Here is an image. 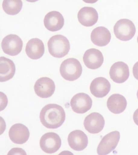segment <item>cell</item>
Wrapping results in <instances>:
<instances>
[{
  "label": "cell",
  "instance_id": "cell-1",
  "mask_svg": "<svg viewBox=\"0 0 138 155\" xmlns=\"http://www.w3.org/2000/svg\"><path fill=\"white\" fill-rule=\"evenodd\" d=\"M65 119L66 114L63 108L58 104H47L40 112V121L47 128H58L65 122Z\"/></svg>",
  "mask_w": 138,
  "mask_h": 155
},
{
  "label": "cell",
  "instance_id": "cell-2",
  "mask_svg": "<svg viewBox=\"0 0 138 155\" xmlns=\"http://www.w3.org/2000/svg\"><path fill=\"white\" fill-rule=\"evenodd\" d=\"M50 54L57 58H61L68 54L70 49V43L67 38L61 35L53 36L47 43Z\"/></svg>",
  "mask_w": 138,
  "mask_h": 155
},
{
  "label": "cell",
  "instance_id": "cell-3",
  "mask_svg": "<svg viewBox=\"0 0 138 155\" xmlns=\"http://www.w3.org/2000/svg\"><path fill=\"white\" fill-rule=\"evenodd\" d=\"M60 73L66 80L73 81L79 78L82 73V67L80 62L75 58L64 61L60 66Z\"/></svg>",
  "mask_w": 138,
  "mask_h": 155
},
{
  "label": "cell",
  "instance_id": "cell-4",
  "mask_svg": "<svg viewBox=\"0 0 138 155\" xmlns=\"http://www.w3.org/2000/svg\"><path fill=\"white\" fill-rule=\"evenodd\" d=\"M114 29L115 37L123 41L131 40L136 31L134 23L127 19H121L118 21L114 26Z\"/></svg>",
  "mask_w": 138,
  "mask_h": 155
},
{
  "label": "cell",
  "instance_id": "cell-5",
  "mask_svg": "<svg viewBox=\"0 0 138 155\" xmlns=\"http://www.w3.org/2000/svg\"><path fill=\"white\" fill-rule=\"evenodd\" d=\"M120 135L118 131H113L103 137L98 147L97 152L100 155H108L115 150L119 142Z\"/></svg>",
  "mask_w": 138,
  "mask_h": 155
},
{
  "label": "cell",
  "instance_id": "cell-6",
  "mask_svg": "<svg viewBox=\"0 0 138 155\" xmlns=\"http://www.w3.org/2000/svg\"><path fill=\"white\" fill-rule=\"evenodd\" d=\"M60 137L54 132H48L43 135L40 140L41 150L47 153H53L58 151L61 146Z\"/></svg>",
  "mask_w": 138,
  "mask_h": 155
},
{
  "label": "cell",
  "instance_id": "cell-7",
  "mask_svg": "<svg viewBox=\"0 0 138 155\" xmlns=\"http://www.w3.org/2000/svg\"><path fill=\"white\" fill-rule=\"evenodd\" d=\"M2 47L5 53L10 56H16L22 51L23 41L18 36L10 34L3 39Z\"/></svg>",
  "mask_w": 138,
  "mask_h": 155
},
{
  "label": "cell",
  "instance_id": "cell-8",
  "mask_svg": "<svg viewBox=\"0 0 138 155\" xmlns=\"http://www.w3.org/2000/svg\"><path fill=\"white\" fill-rule=\"evenodd\" d=\"M70 104L72 110L75 113L84 114L91 109L92 101L88 94L80 93L72 97Z\"/></svg>",
  "mask_w": 138,
  "mask_h": 155
},
{
  "label": "cell",
  "instance_id": "cell-9",
  "mask_svg": "<svg viewBox=\"0 0 138 155\" xmlns=\"http://www.w3.org/2000/svg\"><path fill=\"white\" fill-rule=\"evenodd\" d=\"M55 84L52 79L48 77L39 78L34 85V91L37 96L43 98L52 96L55 91Z\"/></svg>",
  "mask_w": 138,
  "mask_h": 155
},
{
  "label": "cell",
  "instance_id": "cell-10",
  "mask_svg": "<svg viewBox=\"0 0 138 155\" xmlns=\"http://www.w3.org/2000/svg\"><path fill=\"white\" fill-rule=\"evenodd\" d=\"M84 127L91 134L99 133L103 130L105 124L104 117L98 113H92L88 115L84 121Z\"/></svg>",
  "mask_w": 138,
  "mask_h": 155
},
{
  "label": "cell",
  "instance_id": "cell-11",
  "mask_svg": "<svg viewBox=\"0 0 138 155\" xmlns=\"http://www.w3.org/2000/svg\"><path fill=\"white\" fill-rule=\"evenodd\" d=\"M109 75L111 78L115 83H124L129 77V69L128 65L123 62L115 63L111 68Z\"/></svg>",
  "mask_w": 138,
  "mask_h": 155
},
{
  "label": "cell",
  "instance_id": "cell-12",
  "mask_svg": "<svg viewBox=\"0 0 138 155\" xmlns=\"http://www.w3.org/2000/svg\"><path fill=\"white\" fill-rule=\"evenodd\" d=\"M11 140L17 144H23L28 140L30 132L28 127L21 124H15L12 126L9 132Z\"/></svg>",
  "mask_w": 138,
  "mask_h": 155
},
{
  "label": "cell",
  "instance_id": "cell-13",
  "mask_svg": "<svg viewBox=\"0 0 138 155\" xmlns=\"http://www.w3.org/2000/svg\"><path fill=\"white\" fill-rule=\"evenodd\" d=\"M83 61L88 68L95 70L102 66L104 57L99 50L91 48L85 51L83 56Z\"/></svg>",
  "mask_w": 138,
  "mask_h": 155
},
{
  "label": "cell",
  "instance_id": "cell-14",
  "mask_svg": "<svg viewBox=\"0 0 138 155\" xmlns=\"http://www.w3.org/2000/svg\"><path fill=\"white\" fill-rule=\"evenodd\" d=\"M69 145L72 150L77 151H81L86 148L88 146L87 136L80 130L72 131L68 137Z\"/></svg>",
  "mask_w": 138,
  "mask_h": 155
},
{
  "label": "cell",
  "instance_id": "cell-15",
  "mask_svg": "<svg viewBox=\"0 0 138 155\" xmlns=\"http://www.w3.org/2000/svg\"><path fill=\"white\" fill-rule=\"evenodd\" d=\"M111 84L109 81L103 77L95 78L90 85L91 94L97 98H102L106 96L110 91Z\"/></svg>",
  "mask_w": 138,
  "mask_h": 155
},
{
  "label": "cell",
  "instance_id": "cell-16",
  "mask_svg": "<svg viewBox=\"0 0 138 155\" xmlns=\"http://www.w3.org/2000/svg\"><path fill=\"white\" fill-rule=\"evenodd\" d=\"M65 20L60 12L52 11L47 13L44 19V24L46 28L50 31L60 30L63 27Z\"/></svg>",
  "mask_w": 138,
  "mask_h": 155
},
{
  "label": "cell",
  "instance_id": "cell-17",
  "mask_svg": "<svg viewBox=\"0 0 138 155\" xmlns=\"http://www.w3.org/2000/svg\"><path fill=\"white\" fill-rule=\"evenodd\" d=\"M77 17L79 21L82 25L90 27L97 23L98 15L95 8L85 7L79 11Z\"/></svg>",
  "mask_w": 138,
  "mask_h": 155
},
{
  "label": "cell",
  "instance_id": "cell-18",
  "mask_svg": "<svg viewBox=\"0 0 138 155\" xmlns=\"http://www.w3.org/2000/svg\"><path fill=\"white\" fill-rule=\"evenodd\" d=\"M25 51L27 56L32 59H38L43 56L45 52L43 43L38 38H33L28 41Z\"/></svg>",
  "mask_w": 138,
  "mask_h": 155
},
{
  "label": "cell",
  "instance_id": "cell-19",
  "mask_svg": "<svg viewBox=\"0 0 138 155\" xmlns=\"http://www.w3.org/2000/svg\"><path fill=\"white\" fill-rule=\"evenodd\" d=\"M91 39L96 46L103 47L109 44L111 39V34L109 30L103 27H98L91 32Z\"/></svg>",
  "mask_w": 138,
  "mask_h": 155
},
{
  "label": "cell",
  "instance_id": "cell-20",
  "mask_svg": "<svg viewBox=\"0 0 138 155\" xmlns=\"http://www.w3.org/2000/svg\"><path fill=\"white\" fill-rule=\"evenodd\" d=\"M108 109L114 114H118L122 113L127 108V102L123 95L114 94L109 97L107 101Z\"/></svg>",
  "mask_w": 138,
  "mask_h": 155
},
{
  "label": "cell",
  "instance_id": "cell-21",
  "mask_svg": "<svg viewBox=\"0 0 138 155\" xmlns=\"http://www.w3.org/2000/svg\"><path fill=\"white\" fill-rule=\"evenodd\" d=\"M0 59V81H7L11 79L15 75V64L12 61L5 57H1Z\"/></svg>",
  "mask_w": 138,
  "mask_h": 155
},
{
  "label": "cell",
  "instance_id": "cell-22",
  "mask_svg": "<svg viewBox=\"0 0 138 155\" xmlns=\"http://www.w3.org/2000/svg\"><path fill=\"white\" fill-rule=\"evenodd\" d=\"M22 6V0H3L2 5L4 11L10 15L18 14L21 11Z\"/></svg>",
  "mask_w": 138,
  "mask_h": 155
},
{
  "label": "cell",
  "instance_id": "cell-23",
  "mask_svg": "<svg viewBox=\"0 0 138 155\" xmlns=\"http://www.w3.org/2000/svg\"><path fill=\"white\" fill-rule=\"evenodd\" d=\"M133 71L134 78L138 80V61L133 66Z\"/></svg>",
  "mask_w": 138,
  "mask_h": 155
},
{
  "label": "cell",
  "instance_id": "cell-24",
  "mask_svg": "<svg viewBox=\"0 0 138 155\" xmlns=\"http://www.w3.org/2000/svg\"><path fill=\"white\" fill-rule=\"evenodd\" d=\"M133 120L136 124L138 126V109L135 111L133 114Z\"/></svg>",
  "mask_w": 138,
  "mask_h": 155
},
{
  "label": "cell",
  "instance_id": "cell-25",
  "mask_svg": "<svg viewBox=\"0 0 138 155\" xmlns=\"http://www.w3.org/2000/svg\"><path fill=\"white\" fill-rule=\"evenodd\" d=\"M98 0H83L85 3H90V4H93V3H96Z\"/></svg>",
  "mask_w": 138,
  "mask_h": 155
},
{
  "label": "cell",
  "instance_id": "cell-26",
  "mask_svg": "<svg viewBox=\"0 0 138 155\" xmlns=\"http://www.w3.org/2000/svg\"><path fill=\"white\" fill-rule=\"evenodd\" d=\"M26 1L28 2H31V3H34V2H37L39 0H26Z\"/></svg>",
  "mask_w": 138,
  "mask_h": 155
},
{
  "label": "cell",
  "instance_id": "cell-27",
  "mask_svg": "<svg viewBox=\"0 0 138 155\" xmlns=\"http://www.w3.org/2000/svg\"><path fill=\"white\" fill-rule=\"evenodd\" d=\"M137 98L138 99V90L137 91Z\"/></svg>",
  "mask_w": 138,
  "mask_h": 155
},
{
  "label": "cell",
  "instance_id": "cell-28",
  "mask_svg": "<svg viewBox=\"0 0 138 155\" xmlns=\"http://www.w3.org/2000/svg\"><path fill=\"white\" fill-rule=\"evenodd\" d=\"M137 41H138V38H137Z\"/></svg>",
  "mask_w": 138,
  "mask_h": 155
}]
</instances>
